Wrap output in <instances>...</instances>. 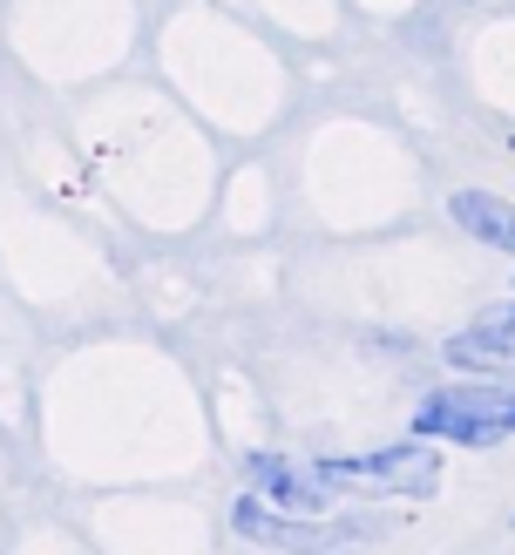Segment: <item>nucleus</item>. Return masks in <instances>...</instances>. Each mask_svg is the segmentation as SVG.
<instances>
[{"label": "nucleus", "instance_id": "nucleus-3", "mask_svg": "<svg viewBox=\"0 0 515 555\" xmlns=\"http://www.w3.org/2000/svg\"><path fill=\"white\" fill-rule=\"evenodd\" d=\"M448 359H454V366H515V305L488 312V319L468 325V332H454V339H448Z\"/></svg>", "mask_w": 515, "mask_h": 555}, {"label": "nucleus", "instance_id": "nucleus-7", "mask_svg": "<svg viewBox=\"0 0 515 555\" xmlns=\"http://www.w3.org/2000/svg\"><path fill=\"white\" fill-rule=\"evenodd\" d=\"M508 150H515V143H508Z\"/></svg>", "mask_w": 515, "mask_h": 555}, {"label": "nucleus", "instance_id": "nucleus-6", "mask_svg": "<svg viewBox=\"0 0 515 555\" xmlns=\"http://www.w3.org/2000/svg\"><path fill=\"white\" fill-rule=\"evenodd\" d=\"M231 521H237V535H252V542H298L292 529H279V515H271L265 502H252V494L231 508Z\"/></svg>", "mask_w": 515, "mask_h": 555}, {"label": "nucleus", "instance_id": "nucleus-2", "mask_svg": "<svg viewBox=\"0 0 515 555\" xmlns=\"http://www.w3.org/2000/svg\"><path fill=\"white\" fill-rule=\"evenodd\" d=\"M319 481L339 494H434L441 488V461L427 448H387L366 461H319Z\"/></svg>", "mask_w": 515, "mask_h": 555}, {"label": "nucleus", "instance_id": "nucleus-5", "mask_svg": "<svg viewBox=\"0 0 515 555\" xmlns=\"http://www.w3.org/2000/svg\"><path fill=\"white\" fill-rule=\"evenodd\" d=\"M252 481L258 488H271L285 508H319L325 502V481H298L285 461H271V454H252Z\"/></svg>", "mask_w": 515, "mask_h": 555}, {"label": "nucleus", "instance_id": "nucleus-4", "mask_svg": "<svg viewBox=\"0 0 515 555\" xmlns=\"http://www.w3.org/2000/svg\"><path fill=\"white\" fill-rule=\"evenodd\" d=\"M454 224L475 231L481 244H495V251H515V204L488 197V190H461V197H454Z\"/></svg>", "mask_w": 515, "mask_h": 555}, {"label": "nucleus", "instance_id": "nucleus-1", "mask_svg": "<svg viewBox=\"0 0 515 555\" xmlns=\"http://www.w3.org/2000/svg\"><path fill=\"white\" fill-rule=\"evenodd\" d=\"M414 434H441V440H461V448H495V440L515 434V393H502V386H441V393L421 400Z\"/></svg>", "mask_w": 515, "mask_h": 555}]
</instances>
